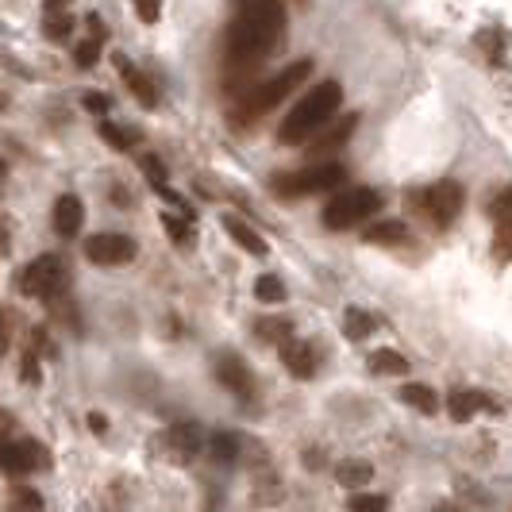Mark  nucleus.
I'll use <instances>...</instances> for the list:
<instances>
[{
    "label": "nucleus",
    "instance_id": "nucleus-8",
    "mask_svg": "<svg viewBox=\"0 0 512 512\" xmlns=\"http://www.w3.org/2000/svg\"><path fill=\"white\" fill-rule=\"evenodd\" d=\"M43 466H51V455H47L43 443H35V439H20V443L0 439V474H31V470H43Z\"/></svg>",
    "mask_w": 512,
    "mask_h": 512
},
{
    "label": "nucleus",
    "instance_id": "nucleus-32",
    "mask_svg": "<svg viewBox=\"0 0 512 512\" xmlns=\"http://www.w3.org/2000/svg\"><path fill=\"white\" fill-rule=\"evenodd\" d=\"M162 224H166V231H170V239H178V243H189V239H193V231H189V224H181L178 216H170V212L162 216Z\"/></svg>",
    "mask_w": 512,
    "mask_h": 512
},
{
    "label": "nucleus",
    "instance_id": "nucleus-12",
    "mask_svg": "<svg viewBox=\"0 0 512 512\" xmlns=\"http://www.w3.org/2000/svg\"><path fill=\"white\" fill-rule=\"evenodd\" d=\"M278 347H282L285 370H289L293 378H301V382H308V378L316 374V351H312L308 343H301L297 335H289V339H282Z\"/></svg>",
    "mask_w": 512,
    "mask_h": 512
},
{
    "label": "nucleus",
    "instance_id": "nucleus-16",
    "mask_svg": "<svg viewBox=\"0 0 512 512\" xmlns=\"http://www.w3.org/2000/svg\"><path fill=\"white\" fill-rule=\"evenodd\" d=\"M116 58V66H120V74H124V81H128V89L139 97V101L147 104V108H154L158 104V93H154V85L147 81V77L139 74V70H131V62L128 58H120V54H112Z\"/></svg>",
    "mask_w": 512,
    "mask_h": 512
},
{
    "label": "nucleus",
    "instance_id": "nucleus-4",
    "mask_svg": "<svg viewBox=\"0 0 512 512\" xmlns=\"http://www.w3.org/2000/svg\"><path fill=\"white\" fill-rule=\"evenodd\" d=\"M343 181H347V170L339 162H316V166L293 170V174H278L270 181V189L278 197H308V193H328Z\"/></svg>",
    "mask_w": 512,
    "mask_h": 512
},
{
    "label": "nucleus",
    "instance_id": "nucleus-27",
    "mask_svg": "<svg viewBox=\"0 0 512 512\" xmlns=\"http://www.w3.org/2000/svg\"><path fill=\"white\" fill-rule=\"evenodd\" d=\"M497 251H501V258H509L512 255V208L505 212V216H497Z\"/></svg>",
    "mask_w": 512,
    "mask_h": 512
},
{
    "label": "nucleus",
    "instance_id": "nucleus-34",
    "mask_svg": "<svg viewBox=\"0 0 512 512\" xmlns=\"http://www.w3.org/2000/svg\"><path fill=\"white\" fill-rule=\"evenodd\" d=\"M85 108L97 112V116H104V112H108V101H104L101 93H85Z\"/></svg>",
    "mask_w": 512,
    "mask_h": 512
},
{
    "label": "nucleus",
    "instance_id": "nucleus-5",
    "mask_svg": "<svg viewBox=\"0 0 512 512\" xmlns=\"http://www.w3.org/2000/svg\"><path fill=\"white\" fill-rule=\"evenodd\" d=\"M378 208H382V193H374V189H347V193H339L332 205L324 208V228H359L362 220H370Z\"/></svg>",
    "mask_w": 512,
    "mask_h": 512
},
{
    "label": "nucleus",
    "instance_id": "nucleus-13",
    "mask_svg": "<svg viewBox=\"0 0 512 512\" xmlns=\"http://www.w3.org/2000/svg\"><path fill=\"white\" fill-rule=\"evenodd\" d=\"M54 231L62 235V239H74L77 231H81V224H85V205H81V197H74V193H62L58 201H54Z\"/></svg>",
    "mask_w": 512,
    "mask_h": 512
},
{
    "label": "nucleus",
    "instance_id": "nucleus-7",
    "mask_svg": "<svg viewBox=\"0 0 512 512\" xmlns=\"http://www.w3.org/2000/svg\"><path fill=\"white\" fill-rule=\"evenodd\" d=\"M409 205L416 208L420 216H428L436 228H447L462 208V185H455V181H439V185L424 189V193H409Z\"/></svg>",
    "mask_w": 512,
    "mask_h": 512
},
{
    "label": "nucleus",
    "instance_id": "nucleus-24",
    "mask_svg": "<svg viewBox=\"0 0 512 512\" xmlns=\"http://www.w3.org/2000/svg\"><path fill=\"white\" fill-rule=\"evenodd\" d=\"M97 131H101V139L112 147V151H131V147H135V135H131V131H124V128H116L112 120H101V124H97Z\"/></svg>",
    "mask_w": 512,
    "mask_h": 512
},
{
    "label": "nucleus",
    "instance_id": "nucleus-15",
    "mask_svg": "<svg viewBox=\"0 0 512 512\" xmlns=\"http://www.w3.org/2000/svg\"><path fill=\"white\" fill-rule=\"evenodd\" d=\"M224 231L235 239V247H243L251 258H266V239H258V231H251L239 216H224Z\"/></svg>",
    "mask_w": 512,
    "mask_h": 512
},
{
    "label": "nucleus",
    "instance_id": "nucleus-28",
    "mask_svg": "<svg viewBox=\"0 0 512 512\" xmlns=\"http://www.w3.org/2000/svg\"><path fill=\"white\" fill-rule=\"evenodd\" d=\"M70 27H74V20H70L66 12L51 8V16H47V35H51V39H66V35H70Z\"/></svg>",
    "mask_w": 512,
    "mask_h": 512
},
{
    "label": "nucleus",
    "instance_id": "nucleus-2",
    "mask_svg": "<svg viewBox=\"0 0 512 512\" xmlns=\"http://www.w3.org/2000/svg\"><path fill=\"white\" fill-rule=\"evenodd\" d=\"M339 104H343V85L339 81L328 77V81L312 85L305 97L289 108V116H285L282 128H278V143H285V147L308 143L339 112Z\"/></svg>",
    "mask_w": 512,
    "mask_h": 512
},
{
    "label": "nucleus",
    "instance_id": "nucleus-38",
    "mask_svg": "<svg viewBox=\"0 0 512 512\" xmlns=\"http://www.w3.org/2000/svg\"><path fill=\"white\" fill-rule=\"evenodd\" d=\"M0 351H4V332H0Z\"/></svg>",
    "mask_w": 512,
    "mask_h": 512
},
{
    "label": "nucleus",
    "instance_id": "nucleus-9",
    "mask_svg": "<svg viewBox=\"0 0 512 512\" xmlns=\"http://www.w3.org/2000/svg\"><path fill=\"white\" fill-rule=\"evenodd\" d=\"M85 258L93 266H124L135 258V239L120 231H97L93 239H85Z\"/></svg>",
    "mask_w": 512,
    "mask_h": 512
},
{
    "label": "nucleus",
    "instance_id": "nucleus-23",
    "mask_svg": "<svg viewBox=\"0 0 512 512\" xmlns=\"http://www.w3.org/2000/svg\"><path fill=\"white\" fill-rule=\"evenodd\" d=\"M255 297L262 301V305H282L285 301V285L278 274H262L255 282Z\"/></svg>",
    "mask_w": 512,
    "mask_h": 512
},
{
    "label": "nucleus",
    "instance_id": "nucleus-30",
    "mask_svg": "<svg viewBox=\"0 0 512 512\" xmlns=\"http://www.w3.org/2000/svg\"><path fill=\"white\" fill-rule=\"evenodd\" d=\"M351 509H374V512H382L389 509V497H374V493H355L351 501H347Z\"/></svg>",
    "mask_w": 512,
    "mask_h": 512
},
{
    "label": "nucleus",
    "instance_id": "nucleus-26",
    "mask_svg": "<svg viewBox=\"0 0 512 512\" xmlns=\"http://www.w3.org/2000/svg\"><path fill=\"white\" fill-rule=\"evenodd\" d=\"M101 43H104V39H97V35H89L85 43H77L74 62H77V66H81V70H89V66H97V58H101Z\"/></svg>",
    "mask_w": 512,
    "mask_h": 512
},
{
    "label": "nucleus",
    "instance_id": "nucleus-3",
    "mask_svg": "<svg viewBox=\"0 0 512 512\" xmlns=\"http://www.w3.org/2000/svg\"><path fill=\"white\" fill-rule=\"evenodd\" d=\"M308 74H312V62L301 58V62H289L285 70H278L274 77H266V81H258L251 85L247 93H243V101L235 104V112H231V120L235 124H255L258 116H266L270 108H278V104L297 89V85H305Z\"/></svg>",
    "mask_w": 512,
    "mask_h": 512
},
{
    "label": "nucleus",
    "instance_id": "nucleus-22",
    "mask_svg": "<svg viewBox=\"0 0 512 512\" xmlns=\"http://www.w3.org/2000/svg\"><path fill=\"white\" fill-rule=\"evenodd\" d=\"M208 455L216 462H224V466H231V462L239 459V443H235V436H228V432H216V436L208 439Z\"/></svg>",
    "mask_w": 512,
    "mask_h": 512
},
{
    "label": "nucleus",
    "instance_id": "nucleus-35",
    "mask_svg": "<svg viewBox=\"0 0 512 512\" xmlns=\"http://www.w3.org/2000/svg\"><path fill=\"white\" fill-rule=\"evenodd\" d=\"M89 428H93L97 436H104V432H108V420H104L101 412H89Z\"/></svg>",
    "mask_w": 512,
    "mask_h": 512
},
{
    "label": "nucleus",
    "instance_id": "nucleus-20",
    "mask_svg": "<svg viewBox=\"0 0 512 512\" xmlns=\"http://www.w3.org/2000/svg\"><path fill=\"white\" fill-rule=\"evenodd\" d=\"M370 370L374 374H389V378H397V374H409V359L401 355V351H374L370 355Z\"/></svg>",
    "mask_w": 512,
    "mask_h": 512
},
{
    "label": "nucleus",
    "instance_id": "nucleus-10",
    "mask_svg": "<svg viewBox=\"0 0 512 512\" xmlns=\"http://www.w3.org/2000/svg\"><path fill=\"white\" fill-rule=\"evenodd\" d=\"M355 128H359V116H355V112H347V116H339V112H335L332 120H328L324 128L312 135V147H308V154L324 158V154L347 147V143H351V135H355Z\"/></svg>",
    "mask_w": 512,
    "mask_h": 512
},
{
    "label": "nucleus",
    "instance_id": "nucleus-21",
    "mask_svg": "<svg viewBox=\"0 0 512 512\" xmlns=\"http://www.w3.org/2000/svg\"><path fill=\"white\" fill-rule=\"evenodd\" d=\"M343 332H347V339H366V335L374 332V316L362 312V308H347V316H343Z\"/></svg>",
    "mask_w": 512,
    "mask_h": 512
},
{
    "label": "nucleus",
    "instance_id": "nucleus-14",
    "mask_svg": "<svg viewBox=\"0 0 512 512\" xmlns=\"http://www.w3.org/2000/svg\"><path fill=\"white\" fill-rule=\"evenodd\" d=\"M478 409H489V401L482 397V393H474V389H451V397H447V412H451V420H455V424H466Z\"/></svg>",
    "mask_w": 512,
    "mask_h": 512
},
{
    "label": "nucleus",
    "instance_id": "nucleus-18",
    "mask_svg": "<svg viewBox=\"0 0 512 512\" xmlns=\"http://www.w3.org/2000/svg\"><path fill=\"white\" fill-rule=\"evenodd\" d=\"M366 239L378 243V247H401L409 239V228L401 220H385V224H374V228L366 231Z\"/></svg>",
    "mask_w": 512,
    "mask_h": 512
},
{
    "label": "nucleus",
    "instance_id": "nucleus-37",
    "mask_svg": "<svg viewBox=\"0 0 512 512\" xmlns=\"http://www.w3.org/2000/svg\"><path fill=\"white\" fill-rule=\"evenodd\" d=\"M0 255H4V228H0Z\"/></svg>",
    "mask_w": 512,
    "mask_h": 512
},
{
    "label": "nucleus",
    "instance_id": "nucleus-25",
    "mask_svg": "<svg viewBox=\"0 0 512 512\" xmlns=\"http://www.w3.org/2000/svg\"><path fill=\"white\" fill-rule=\"evenodd\" d=\"M255 332L266 339V343H282V339H289L293 335V324L285 320V316H278V320H258Z\"/></svg>",
    "mask_w": 512,
    "mask_h": 512
},
{
    "label": "nucleus",
    "instance_id": "nucleus-36",
    "mask_svg": "<svg viewBox=\"0 0 512 512\" xmlns=\"http://www.w3.org/2000/svg\"><path fill=\"white\" fill-rule=\"evenodd\" d=\"M24 378H27V382H39V366H35V355H27V359H24Z\"/></svg>",
    "mask_w": 512,
    "mask_h": 512
},
{
    "label": "nucleus",
    "instance_id": "nucleus-33",
    "mask_svg": "<svg viewBox=\"0 0 512 512\" xmlns=\"http://www.w3.org/2000/svg\"><path fill=\"white\" fill-rule=\"evenodd\" d=\"M12 505H24V509H43V497H39V493H31V489H16Z\"/></svg>",
    "mask_w": 512,
    "mask_h": 512
},
{
    "label": "nucleus",
    "instance_id": "nucleus-6",
    "mask_svg": "<svg viewBox=\"0 0 512 512\" xmlns=\"http://www.w3.org/2000/svg\"><path fill=\"white\" fill-rule=\"evenodd\" d=\"M20 289H24L27 297L54 301L66 289V262L58 255H39L35 262H27L24 274H20Z\"/></svg>",
    "mask_w": 512,
    "mask_h": 512
},
{
    "label": "nucleus",
    "instance_id": "nucleus-31",
    "mask_svg": "<svg viewBox=\"0 0 512 512\" xmlns=\"http://www.w3.org/2000/svg\"><path fill=\"white\" fill-rule=\"evenodd\" d=\"M135 12H139L143 24H158V16H162V0H135Z\"/></svg>",
    "mask_w": 512,
    "mask_h": 512
},
{
    "label": "nucleus",
    "instance_id": "nucleus-29",
    "mask_svg": "<svg viewBox=\"0 0 512 512\" xmlns=\"http://www.w3.org/2000/svg\"><path fill=\"white\" fill-rule=\"evenodd\" d=\"M139 166H143V174L151 178L154 189H158V185H166V166H162L154 154H143V162H139Z\"/></svg>",
    "mask_w": 512,
    "mask_h": 512
},
{
    "label": "nucleus",
    "instance_id": "nucleus-11",
    "mask_svg": "<svg viewBox=\"0 0 512 512\" xmlns=\"http://www.w3.org/2000/svg\"><path fill=\"white\" fill-rule=\"evenodd\" d=\"M216 378H220V385H224L228 393L243 397V401L255 397V374H251V366L239 359V355H220V359H216Z\"/></svg>",
    "mask_w": 512,
    "mask_h": 512
},
{
    "label": "nucleus",
    "instance_id": "nucleus-1",
    "mask_svg": "<svg viewBox=\"0 0 512 512\" xmlns=\"http://www.w3.org/2000/svg\"><path fill=\"white\" fill-rule=\"evenodd\" d=\"M285 31L282 0H239L235 20L228 27V66L251 70L258 58L274 51Z\"/></svg>",
    "mask_w": 512,
    "mask_h": 512
},
{
    "label": "nucleus",
    "instance_id": "nucleus-19",
    "mask_svg": "<svg viewBox=\"0 0 512 512\" xmlns=\"http://www.w3.org/2000/svg\"><path fill=\"white\" fill-rule=\"evenodd\" d=\"M401 401H405V405H412V409H420L424 416H436V412H439V397L428 389V385H420V382L405 385V389H401Z\"/></svg>",
    "mask_w": 512,
    "mask_h": 512
},
{
    "label": "nucleus",
    "instance_id": "nucleus-17",
    "mask_svg": "<svg viewBox=\"0 0 512 512\" xmlns=\"http://www.w3.org/2000/svg\"><path fill=\"white\" fill-rule=\"evenodd\" d=\"M370 478H374V466H370V462L347 459V462H339V466H335V482H339V486H347V489L366 486Z\"/></svg>",
    "mask_w": 512,
    "mask_h": 512
}]
</instances>
